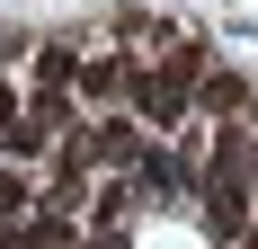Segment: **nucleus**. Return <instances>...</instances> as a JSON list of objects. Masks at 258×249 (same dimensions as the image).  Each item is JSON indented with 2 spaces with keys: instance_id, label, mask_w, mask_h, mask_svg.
Masks as SVG:
<instances>
[{
  "instance_id": "nucleus-1",
  "label": "nucleus",
  "mask_w": 258,
  "mask_h": 249,
  "mask_svg": "<svg viewBox=\"0 0 258 249\" xmlns=\"http://www.w3.org/2000/svg\"><path fill=\"white\" fill-rule=\"evenodd\" d=\"M196 89H205V53H169V63H143L134 72V116L143 125H160V134H178L187 125V107H196Z\"/></svg>"
},
{
  "instance_id": "nucleus-2",
  "label": "nucleus",
  "mask_w": 258,
  "mask_h": 249,
  "mask_svg": "<svg viewBox=\"0 0 258 249\" xmlns=\"http://www.w3.org/2000/svg\"><path fill=\"white\" fill-rule=\"evenodd\" d=\"M196 205H205V231L223 249L249 231V205H258V187H249V169H205V187H196Z\"/></svg>"
},
{
  "instance_id": "nucleus-3",
  "label": "nucleus",
  "mask_w": 258,
  "mask_h": 249,
  "mask_svg": "<svg viewBox=\"0 0 258 249\" xmlns=\"http://www.w3.org/2000/svg\"><path fill=\"white\" fill-rule=\"evenodd\" d=\"M72 89H80L89 107H125V98H134V63H125V53H98V63H80Z\"/></svg>"
},
{
  "instance_id": "nucleus-4",
  "label": "nucleus",
  "mask_w": 258,
  "mask_h": 249,
  "mask_svg": "<svg viewBox=\"0 0 258 249\" xmlns=\"http://www.w3.org/2000/svg\"><path fill=\"white\" fill-rule=\"evenodd\" d=\"M27 205H45V196H36V178H27V169H0V231L27 223Z\"/></svg>"
},
{
  "instance_id": "nucleus-5",
  "label": "nucleus",
  "mask_w": 258,
  "mask_h": 249,
  "mask_svg": "<svg viewBox=\"0 0 258 249\" xmlns=\"http://www.w3.org/2000/svg\"><path fill=\"white\" fill-rule=\"evenodd\" d=\"M205 107L232 125V116H240V72H205Z\"/></svg>"
},
{
  "instance_id": "nucleus-6",
  "label": "nucleus",
  "mask_w": 258,
  "mask_h": 249,
  "mask_svg": "<svg viewBox=\"0 0 258 249\" xmlns=\"http://www.w3.org/2000/svg\"><path fill=\"white\" fill-rule=\"evenodd\" d=\"M36 80H45V89H53V80H80L72 45H36Z\"/></svg>"
},
{
  "instance_id": "nucleus-7",
  "label": "nucleus",
  "mask_w": 258,
  "mask_h": 249,
  "mask_svg": "<svg viewBox=\"0 0 258 249\" xmlns=\"http://www.w3.org/2000/svg\"><path fill=\"white\" fill-rule=\"evenodd\" d=\"M9 125H27V116H18V89L0 80V134H9Z\"/></svg>"
},
{
  "instance_id": "nucleus-8",
  "label": "nucleus",
  "mask_w": 258,
  "mask_h": 249,
  "mask_svg": "<svg viewBox=\"0 0 258 249\" xmlns=\"http://www.w3.org/2000/svg\"><path fill=\"white\" fill-rule=\"evenodd\" d=\"M249 187H258V160H249Z\"/></svg>"
}]
</instances>
